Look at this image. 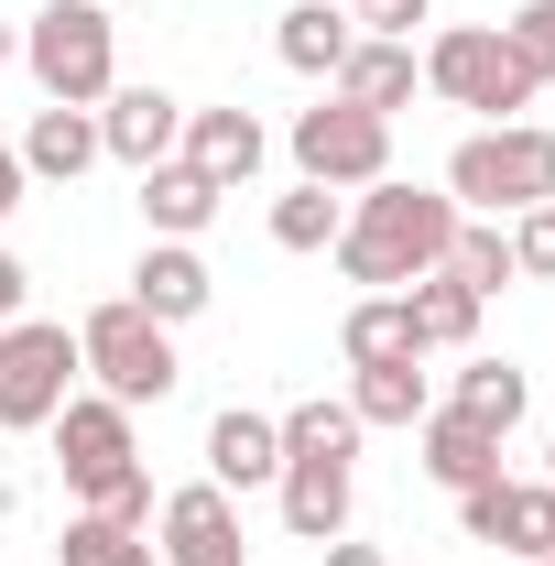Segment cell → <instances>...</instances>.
Listing matches in <instances>:
<instances>
[{
	"label": "cell",
	"instance_id": "obj_1",
	"mask_svg": "<svg viewBox=\"0 0 555 566\" xmlns=\"http://www.w3.org/2000/svg\"><path fill=\"white\" fill-rule=\"evenodd\" d=\"M447 240H458V197H425V186H359V208L338 218V273L370 294H404V283L447 273Z\"/></svg>",
	"mask_w": 555,
	"mask_h": 566
},
{
	"label": "cell",
	"instance_id": "obj_2",
	"mask_svg": "<svg viewBox=\"0 0 555 566\" xmlns=\"http://www.w3.org/2000/svg\"><path fill=\"white\" fill-rule=\"evenodd\" d=\"M283 424V534L294 545H338L348 534V469H359V436L370 424L348 415V403H294V415H273Z\"/></svg>",
	"mask_w": 555,
	"mask_h": 566
},
{
	"label": "cell",
	"instance_id": "obj_3",
	"mask_svg": "<svg viewBox=\"0 0 555 566\" xmlns=\"http://www.w3.org/2000/svg\"><path fill=\"white\" fill-rule=\"evenodd\" d=\"M447 197L458 218H523L555 197V132L545 120H490L447 153Z\"/></svg>",
	"mask_w": 555,
	"mask_h": 566
},
{
	"label": "cell",
	"instance_id": "obj_4",
	"mask_svg": "<svg viewBox=\"0 0 555 566\" xmlns=\"http://www.w3.org/2000/svg\"><path fill=\"white\" fill-rule=\"evenodd\" d=\"M22 66H33L44 98L98 109V98L121 87V22H109V0H44V11L22 22Z\"/></svg>",
	"mask_w": 555,
	"mask_h": 566
},
{
	"label": "cell",
	"instance_id": "obj_5",
	"mask_svg": "<svg viewBox=\"0 0 555 566\" xmlns=\"http://www.w3.org/2000/svg\"><path fill=\"white\" fill-rule=\"evenodd\" d=\"M76 359H87V381L109 392V403H164L186 370H175V327H153L132 294H109V305H87V327H76Z\"/></svg>",
	"mask_w": 555,
	"mask_h": 566
},
{
	"label": "cell",
	"instance_id": "obj_6",
	"mask_svg": "<svg viewBox=\"0 0 555 566\" xmlns=\"http://www.w3.org/2000/svg\"><path fill=\"white\" fill-rule=\"evenodd\" d=\"M425 87L447 98V109H480V120H512V109H534V66L490 33V22H447L436 44H425Z\"/></svg>",
	"mask_w": 555,
	"mask_h": 566
},
{
	"label": "cell",
	"instance_id": "obj_7",
	"mask_svg": "<svg viewBox=\"0 0 555 566\" xmlns=\"http://www.w3.org/2000/svg\"><path fill=\"white\" fill-rule=\"evenodd\" d=\"M76 338L66 327H44V316H11L0 327V424L11 436H44V424L66 415V392H76Z\"/></svg>",
	"mask_w": 555,
	"mask_h": 566
},
{
	"label": "cell",
	"instance_id": "obj_8",
	"mask_svg": "<svg viewBox=\"0 0 555 566\" xmlns=\"http://www.w3.org/2000/svg\"><path fill=\"white\" fill-rule=\"evenodd\" d=\"M294 164H305V186H381L392 175V120H370V109H348V98H316V109H294Z\"/></svg>",
	"mask_w": 555,
	"mask_h": 566
},
{
	"label": "cell",
	"instance_id": "obj_9",
	"mask_svg": "<svg viewBox=\"0 0 555 566\" xmlns=\"http://www.w3.org/2000/svg\"><path fill=\"white\" fill-rule=\"evenodd\" d=\"M164 566H251V534H240V501L218 491V480H186V491H164Z\"/></svg>",
	"mask_w": 555,
	"mask_h": 566
},
{
	"label": "cell",
	"instance_id": "obj_10",
	"mask_svg": "<svg viewBox=\"0 0 555 566\" xmlns=\"http://www.w3.org/2000/svg\"><path fill=\"white\" fill-rule=\"evenodd\" d=\"M458 523H469V545H501V556H555L545 480H480V491H458Z\"/></svg>",
	"mask_w": 555,
	"mask_h": 566
},
{
	"label": "cell",
	"instance_id": "obj_11",
	"mask_svg": "<svg viewBox=\"0 0 555 566\" xmlns=\"http://www.w3.org/2000/svg\"><path fill=\"white\" fill-rule=\"evenodd\" d=\"M415 87H425V55H415V44H381V33H359V44L338 55V76H327V98L370 109V120L415 109Z\"/></svg>",
	"mask_w": 555,
	"mask_h": 566
},
{
	"label": "cell",
	"instance_id": "obj_12",
	"mask_svg": "<svg viewBox=\"0 0 555 566\" xmlns=\"http://www.w3.org/2000/svg\"><path fill=\"white\" fill-rule=\"evenodd\" d=\"M208 294H218V273L197 262V240H153L132 262V305L153 316V327H186V316H208Z\"/></svg>",
	"mask_w": 555,
	"mask_h": 566
},
{
	"label": "cell",
	"instance_id": "obj_13",
	"mask_svg": "<svg viewBox=\"0 0 555 566\" xmlns=\"http://www.w3.org/2000/svg\"><path fill=\"white\" fill-rule=\"evenodd\" d=\"M98 142L142 175V164H164V153L186 142V98H164V87H109V98H98Z\"/></svg>",
	"mask_w": 555,
	"mask_h": 566
},
{
	"label": "cell",
	"instance_id": "obj_14",
	"mask_svg": "<svg viewBox=\"0 0 555 566\" xmlns=\"http://www.w3.org/2000/svg\"><path fill=\"white\" fill-rule=\"evenodd\" d=\"M208 480L218 491H273L283 480V424L251 415V403H229V415L208 424Z\"/></svg>",
	"mask_w": 555,
	"mask_h": 566
},
{
	"label": "cell",
	"instance_id": "obj_15",
	"mask_svg": "<svg viewBox=\"0 0 555 566\" xmlns=\"http://www.w3.org/2000/svg\"><path fill=\"white\" fill-rule=\"evenodd\" d=\"M11 153H22V175H44V186H76V175H87L109 142H98V109H66V98H44V109H33V132L11 142Z\"/></svg>",
	"mask_w": 555,
	"mask_h": 566
},
{
	"label": "cell",
	"instance_id": "obj_16",
	"mask_svg": "<svg viewBox=\"0 0 555 566\" xmlns=\"http://www.w3.org/2000/svg\"><path fill=\"white\" fill-rule=\"evenodd\" d=\"M197 175H218V186H251L262 175V153H273V132L251 120V109H186V142H175Z\"/></svg>",
	"mask_w": 555,
	"mask_h": 566
},
{
	"label": "cell",
	"instance_id": "obj_17",
	"mask_svg": "<svg viewBox=\"0 0 555 566\" xmlns=\"http://www.w3.org/2000/svg\"><path fill=\"white\" fill-rule=\"evenodd\" d=\"M218 197H229V186H218V175H197L186 153L142 164V218H153V240H197V229L218 218Z\"/></svg>",
	"mask_w": 555,
	"mask_h": 566
},
{
	"label": "cell",
	"instance_id": "obj_18",
	"mask_svg": "<svg viewBox=\"0 0 555 566\" xmlns=\"http://www.w3.org/2000/svg\"><path fill=\"white\" fill-rule=\"evenodd\" d=\"M415 447H425V480H436V491H480V480H501V436L469 424V415H447V403L415 424Z\"/></svg>",
	"mask_w": 555,
	"mask_h": 566
},
{
	"label": "cell",
	"instance_id": "obj_19",
	"mask_svg": "<svg viewBox=\"0 0 555 566\" xmlns=\"http://www.w3.org/2000/svg\"><path fill=\"white\" fill-rule=\"evenodd\" d=\"M348 44H359L348 0H294V11L273 22V55H283L294 76H338V55H348Z\"/></svg>",
	"mask_w": 555,
	"mask_h": 566
},
{
	"label": "cell",
	"instance_id": "obj_20",
	"mask_svg": "<svg viewBox=\"0 0 555 566\" xmlns=\"http://www.w3.org/2000/svg\"><path fill=\"white\" fill-rule=\"evenodd\" d=\"M348 415H359V424H404V436H415V424L436 415V381H425V359H370V370L348 381Z\"/></svg>",
	"mask_w": 555,
	"mask_h": 566
},
{
	"label": "cell",
	"instance_id": "obj_21",
	"mask_svg": "<svg viewBox=\"0 0 555 566\" xmlns=\"http://www.w3.org/2000/svg\"><path fill=\"white\" fill-rule=\"evenodd\" d=\"M404 305H415V349H469V338H480V294H469L458 273L404 283Z\"/></svg>",
	"mask_w": 555,
	"mask_h": 566
},
{
	"label": "cell",
	"instance_id": "obj_22",
	"mask_svg": "<svg viewBox=\"0 0 555 566\" xmlns=\"http://www.w3.org/2000/svg\"><path fill=\"white\" fill-rule=\"evenodd\" d=\"M338 349H348V370H370V359H425V349H415V305H404V294H370V305H348Z\"/></svg>",
	"mask_w": 555,
	"mask_h": 566
},
{
	"label": "cell",
	"instance_id": "obj_23",
	"mask_svg": "<svg viewBox=\"0 0 555 566\" xmlns=\"http://www.w3.org/2000/svg\"><path fill=\"white\" fill-rule=\"evenodd\" d=\"M447 415H469V424H490V436H512V424H523V370H512V359H469V370L447 381Z\"/></svg>",
	"mask_w": 555,
	"mask_h": 566
},
{
	"label": "cell",
	"instance_id": "obj_24",
	"mask_svg": "<svg viewBox=\"0 0 555 566\" xmlns=\"http://www.w3.org/2000/svg\"><path fill=\"white\" fill-rule=\"evenodd\" d=\"M447 273L469 283V294H501V283H523L512 273V229H501V218H458V240H447Z\"/></svg>",
	"mask_w": 555,
	"mask_h": 566
},
{
	"label": "cell",
	"instance_id": "obj_25",
	"mask_svg": "<svg viewBox=\"0 0 555 566\" xmlns=\"http://www.w3.org/2000/svg\"><path fill=\"white\" fill-rule=\"evenodd\" d=\"M55 556H66V566H164V556H153V534H142V523H109V512H76Z\"/></svg>",
	"mask_w": 555,
	"mask_h": 566
},
{
	"label": "cell",
	"instance_id": "obj_26",
	"mask_svg": "<svg viewBox=\"0 0 555 566\" xmlns=\"http://www.w3.org/2000/svg\"><path fill=\"white\" fill-rule=\"evenodd\" d=\"M338 186H294V197H273V240L283 251H338Z\"/></svg>",
	"mask_w": 555,
	"mask_h": 566
},
{
	"label": "cell",
	"instance_id": "obj_27",
	"mask_svg": "<svg viewBox=\"0 0 555 566\" xmlns=\"http://www.w3.org/2000/svg\"><path fill=\"white\" fill-rule=\"evenodd\" d=\"M501 44H512V55L534 66V87H545V76H555V0H523V11L501 22Z\"/></svg>",
	"mask_w": 555,
	"mask_h": 566
},
{
	"label": "cell",
	"instance_id": "obj_28",
	"mask_svg": "<svg viewBox=\"0 0 555 566\" xmlns=\"http://www.w3.org/2000/svg\"><path fill=\"white\" fill-rule=\"evenodd\" d=\"M512 273H523V283H555V197L512 218Z\"/></svg>",
	"mask_w": 555,
	"mask_h": 566
},
{
	"label": "cell",
	"instance_id": "obj_29",
	"mask_svg": "<svg viewBox=\"0 0 555 566\" xmlns=\"http://www.w3.org/2000/svg\"><path fill=\"white\" fill-rule=\"evenodd\" d=\"M348 22L381 44H415V22H436V0H348Z\"/></svg>",
	"mask_w": 555,
	"mask_h": 566
},
{
	"label": "cell",
	"instance_id": "obj_30",
	"mask_svg": "<svg viewBox=\"0 0 555 566\" xmlns=\"http://www.w3.org/2000/svg\"><path fill=\"white\" fill-rule=\"evenodd\" d=\"M22 294H33V273H22V262H11V251H0V327H11V316H22Z\"/></svg>",
	"mask_w": 555,
	"mask_h": 566
},
{
	"label": "cell",
	"instance_id": "obj_31",
	"mask_svg": "<svg viewBox=\"0 0 555 566\" xmlns=\"http://www.w3.org/2000/svg\"><path fill=\"white\" fill-rule=\"evenodd\" d=\"M316 566H392V556H381V545H348V534H338V545H316Z\"/></svg>",
	"mask_w": 555,
	"mask_h": 566
},
{
	"label": "cell",
	"instance_id": "obj_32",
	"mask_svg": "<svg viewBox=\"0 0 555 566\" xmlns=\"http://www.w3.org/2000/svg\"><path fill=\"white\" fill-rule=\"evenodd\" d=\"M22 186H33V175H22V153H11V142H0V218L22 208Z\"/></svg>",
	"mask_w": 555,
	"mask_h": 566
},
{
	"label": "cell",
	"instance_id": "obj_33",
	"mask_svg": "<svg viewBox=\"0 0 555 566\" xmlns=\"http://www.w3.org/2000/svg\"><path fill=\"white\" fill-rule=\"evenodd\" d=\"M11 55H22V33H11V22H0V66H11Z\"/></svg>",
	"mask_w": 555,
	"mask_h": 566
},
{
	"label": "cell",
	"instance_id": "obj_34",
	"mask_svg": "<svg viewBox=\"0 0 555 566\" xmlns=\"http://www.w3.org/2000/svg\"><path fill=\"white\" fill-rule=\"evenodd\" d=\"M545 491H555V436H545Z\"/></svg>",
	"mask_w": 555,
	"mask_h": 566
},
{
	"label": "cell",
	"instance_id": "obj_35",
	"mask_svg": "<svg viewBox=\"0 0 555 566\" xmlns=\"http://www.w3.org/2000/svg\"><path fill=\"white\" fill-rule=\"evenodd\" d=\"M523 566H555V556H523Z\"/></svg>",
	"mask_w": 555,
	"mask_h": 566
}]
</instances>
